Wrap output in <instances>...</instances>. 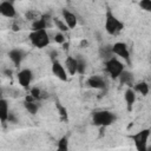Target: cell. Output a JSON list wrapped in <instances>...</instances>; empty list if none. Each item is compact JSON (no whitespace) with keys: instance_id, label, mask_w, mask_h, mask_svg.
Returning <instances> with one entry per match:
<instances>
[{"instance_id":"8992f818","label":"cell","mask_w":151,"mask_h":151,"mask_svg":"<svg viewBox=\"0 0 151 151\" xmlns=\"http://www.w3.org/2000/svg\"><path fill=\"white\" fill-rule=\"evenodd\" d=\"M111 52H112V54H116L119 58L124 59L127 64L131 63L130 61V52H129V48H127V46H126L125 42H122V41L114 42L111 46Z\"/></svg>"},{"instance_id":"e0dca14e","label":"cell","mask_w":151,"mask_h":151,"mask_svg":"<svg viewBox=\"0 0 151 151\" xmlns=\"http://www.w3.org/2000/svg\"><path fill=\"white\" fill-rule=\"evenodd\" d=\"M124 98H125V101H126V104H127V109L131 110L132 105H133L134 101H136V92L133 91L132 87H129V88L125 91Z\"/></svg>"},{"instance_id":"d4e9b609","label":"cell","mask_w":151,"mask_h":151,"mask_svg":"<svg viewBox=\"0 0 151 151\" xmlns=\"http://www.w3.org/2000/svg\"><path fill=\"white\" fill-rule=\"evenodd\" d=\"M65 40H66V38H65V35H64L61 32H58V33L54 34V41H55V42H58V44H64Z\"/></svg>"},{"instance_id":"ac0fdd59","label":"cell","mask_w":151,"mask_h":151,"mask_svg":"<svg viewBox=\"0 0 151 151\" xmlns=\"http://www.w3.org/2000/svg\"><path fill=\"white\" fill-rule=\"evenodd\" d=\"M133 91L140 93L142 96H146L149 93V85L145 81H139L133 86Z\"/></svg>"},{"instance_id":"7402d4cb","label":"cell","mask_w":151,"mask_h":151,"mask_svg":"<svg viewBox=\"0 0 151 151\" xmlns=\"http://www.w3.org/2000/svg\"><path fill=\"white\" fill-rule=\"evenodd\" d=\"M57 151H68V140L67 137H61L57 145Z\"/></svg>"},{"instance_id":"83f0119b","label":"cell","mask_w":151,"mask_h":151,"mask_svg":"<svg viewBox=\"0 0 151 151\" xmlns=\"http://www.w3.org/2000/svg\"><path fill=\"white\" fill-rule=\"evenodd\" d=\"M7 122H9V123H17V122H18V119H17V117L14 116V113L9 112L8 118H7Z\"/></svg>"},{"instance_id":"6da1fadb","label":"cell","mask_w":151,"mask_h":151,"mask_svg":"<svg viewBox=\"0 0 151 151\" xmlns=\"http://www.w3.org/2000/svg\"><path fill=\"white\" fill-rule=\"evenodd\" d=\"M124 28V24L110 11H106L105 14V31L110 35H117Z\"/></svg>"},{"instance_id":"484cf974","label":"cell","mask_w":151,"mask_h":151,"mask_svg":"<svg viewBox=\"0 0 151 151\" xmlns=\"http://www.w3.org/2000/svg\"><path fill=\"white\" fill-rule=\"evenodd\" d=\"M139 6L142 7V9L151 11V1H150V0H142V1L139 2Z\"/></svg>"},{"instance_id":"603a6c76","label":"cell","mask_w":151,"mask_h":151,"mask_svg":"<svg viewBox=\"0 0 151 151\" xmlns=\"http://www.w3.org/2000/svg\"><path fill=\"white\" fill-rule=\"evenodd\" d=\"M53 21H54V24H55V26H57V28L63 33V32H66V31H68V27L66 26V24L63 21V20H60V19H53Z\"/></svg>"},{"instance_id":"30bf717a","label":"cell","mask_w":151,"mask_h":151,"mask_svg":"<svg viewBox=\"0 0 151 151\" xmlns=\"http://www.w3.org/2000/svg\"><path fill=\"white\" fill-rule=\"evenodd\" d=\"M61 14H63V21L66 24V26L68 27V29L70 28H74L77 26L78 19H77V17H76L74 13L70 12L68 9H63Z\"/></svg>"},{"instance_id":"cb8c5ba5","label":"cell","mask_w":151,"mask_h":151,"mask_svg":"<svg viewBox=\"0 0 151 151\" xmlns=\"http://www.w3.org/2000/svg\"><path fill=\"white\" fill-rule=\"evenodd\" d=\"M41 90L40 88H38V87H32L31 90H29V94L35 99V100H40L41 99Z\"/></svg>"},{"instance_id":"9c48e42d","label":"cell","mask_w":151,"mask_h":151,"mask_svg":"<svg viewBox=\"0 0 151 151\" xmlns=\"http://www.w3.org/2000/svg\"><path fill=\"white\" fill-rule=\"evenodd\" d=\"M52 72H53V74H54L58 79H60L61 81H67V79H68L67 72H66L65 67H64L58 60H55V61L52 63Z\"/></svg>"},{"instance_id":"8fae6325","label":"cell","mask_w":151,"mask_h":151,"mask_svg":"<svg viewBox=\"0 0 151 151\" xmlns=\"http://www.w3.org/2000/svg\"><path fill=\"white\" fill-rule=\"evenodd\" d=\"M8 57H9V59L12 60V63L14 64V66L18 67V66H20L21 61H22L24 58H25V52H24L22 50H20V48H13V50L9 51Z\"/></svg>"},{"instance_id":"7a4b0ae2","label":"cell","mask_w":151,"mask_h":151,"mask_svg":"<svg viewBox=\"0 0 151 151\" xmlns=\"http://www.w3.org/2000/svg\"><path fill=\"white\" fill-rule=\"evenodd\" d=\"M114 120H116V116L111 111H107V110L96 111L92 114L93 124L97 126H100V127H106V126L111 125Z\"/></svg>"},{"instance_id":"277c9868","label":"cell","mask_w":151,"mask_h":151,"mask_svg":"<svg viewBox=\"0 0 151 151\" xmlns=\"http://www.w3.org/2000/svg\"><path fill=\"white\" fill-rule=\"evenodd\" d=\"M31 44L37 48H44L50 44V35L46 29L32 31L28 35Z\"/></svg>"},{"instance_id":"7c38bea8","label":"cell","mask_w":151,"mask_h":151,"mask_svg":"<svg viewBox=\"0 0 151 151\" xmlns=\"http://www.w3.org/2000/svg\"><path fill=\"white\" fill-rule=\"evenodd\" d=\"M87 85L92 88H99L103 90L106 87V80L100 76H91L87 79Z\"/></svg>"},{"instance_id":"4fadbf2b","label":"cell","mask_w":151,"mask_h":151,"mask_svg":"<svg viewBox=\"0 0 151 151\" xmlns=\"http://www.w3.org/2000/svg\"><path fill=\"white\" fill-rule=\"evenodd\" d=\"M50 17L48 15H42L39 20L32 22V31H41V29H46L50 26Z\"/></svg>"},{"instance_id":"ffe728a7","label":"cell","mask_w":151,"mask_h":151,"mask_svg":"<svg viewBox=\"0 0 151 151\" xmlns=\"http://www.w3.org/2000/svg\"><path fill=\"white\" fill-rule=\"evenodd\" d=\"M24 106L28 111V113H31V114H35L38 112V109H39V105L37 104V100L35 101H26L25 100Z\"/></svg>"},{"instance_id":"d6986e66","label":"cell","mask_w":151,"mask_h":151,"mask_svg":"<svg viewBox=\"0 0 151 151\" xmlns=\"http://www.w3.org/2000/svg\"><path fill=\"white\" fill-rule=\"evenodd\" d=\"M41 17H42V14H41L39 11H34V9L27 11V12H26V14H25V18H26L28 21H32V22H34V21L39 20Z\"/></svg>"},{"instance_id":"52a82bcc","label":"cell","mask_w":151,"mask_h":151,"mask_svg":"<svg viewBox=\"0 0 151 151\" xmlns=\"http://www.w3.org/2000/svg\"><path fill=\"white\" fill-rule=\"evenodd\" d=\"M33 79V73L29 68H24L21 71H19L18 73V81L20 84V86H22L24 88H28L31 85V81Z\"/></svg>"},{"instance_id":"9a60e30c","label":"cell","mask_w":151,"mask_h":151,"mask_svg":"<svg viewBox=\"0 0 151 151\" xmlns=\"http://www.w3.org/2000/svg\"><path fill=\"white\" fill-rule=\"evenodd\" d=\"M9 114V109H8V101L6 99L0 98V122L5 124L7 122Z\"/></svg>"},{"instance_id":"2e32d148","label":"cell","mask_w":151,"mask_h":151,"mask_svg":"<svg viewBox=\"0 0 151 151\" xmlns=\"http://www.w3.org/2000/svg\"><path fill=\"white\" fill-rule=\"evenodd\" d=\"M120 84H124V85H127L129 87H132V84H133V74L126 70H124L120 76L118 77Z\"/></svg>"},{"instance_id":"5b68a950","label":"cell","mask_w":151,"mask_h":151,"mask_svg":"<svg viewBox=\"0 0 151 151\" xmlns=\"http://www.w3.org/2000/svg\"><path fill=\"white\" fill-rule=\"evenodd\" d=\"M149 137H150V129L140 130L137 133H134V134L131 136L137 151H149L150 150V147L147 145Z\"/></svg>"},{"instance_id":"ba28073f","label":"cell","mask_w":151,"mask_h":151,"mask_svg":"<svg viewBox=\"0 0 151 151\" xmlns=\"http://www.w3.org/2000/svg\"><path fill=\"white\" fill-rule=\"evenodd\" d=\"M0 14L6 18H14L17 15L15 7L11 1H1L0 2Z\"/></svg>"},{"instance_id":"5bb4252c","label":"cell","mask_w":151,"mask_h":151,"mask_svg":"<svg viewBox=\"0 0 151 151\" xmlns=\"http://www.w3.org/2000/svg\"><path fill=\"white\" fill-rule=\"evenodd\" d=\"M65 66H66V72L71 76H74L77 73V59L72 55H68L65 59Z\"/></svg>"},{"instance_id":"44dd1931","label":"cell","mask_w":151,"mask_h":151,"mask_svg":"<svg viewBox=\"0 0 151 151\" xmlns=\"http://www.w3.org/2000/svg\"><path fill=\"white\" fill-rule=\"evenodd\" d=\"M76 59H77V73L84 74L85 71H86V66H87L86 60L84 58H80V55L78 58H76Z\"/></svg>"},{"instance_id":"4316f807","label":"cell","mask_w":151,"mask_h":151,"mask_svg":"<svg viewBox=\"0 0 151 151\" xmlns=\"http://www.w3.org/2000/svg\"><path fill=\"white\" fill-rule=\"evenodd\" d=\"M58 109H59V112H60L61 119H63V120H66V119H67V112H66V109H65V107H63V106H60L59 104H58Z\"/></svg>"},{"instance_id":"f1b7e54d","label":"cell","mask_w":151,"mask_h":151,"mask_svg":"<svg viewBox=\"0 0 151 151\" xmlns=\"http://www.w3.org/2000/svg\"><path fill=\"white\" fill-rule=\"evenodd\" d=\"M50 55H51V59H52V61H55V58L58 57V52H57V51H52Z\"/></svg>"},{"instance_id":"3957f363","label":"cell","mask_w":151,"mask_h":151,"mask_svg":"<svg viewBox=\"0 0 151 151\" xmlns=\"http://www.w3.org/2000/svg\"><path fill=\"white\" fill-rule=\"evenodd\" d=\"M124 70H125L124 64L117 57H111L110 59L105 60V71L110 74L112 79H118V77Z\"/></svg>"}]
</instances>
